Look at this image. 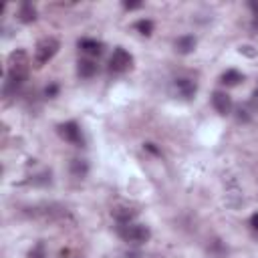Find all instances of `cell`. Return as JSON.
Wrapping results in <instances>:
<instances>
[{
  "mask_svg": "<svg viewBox=\"0 0 258 258\" xmlns=\"http://www.w3.org/2000/svg\"><path fill=\"white\" fill-rule=\"evenodd\" d=\"M28 77V56L24 50H14L8 58V79L4 85V93H14Z\"/></svg>",
  "mask_w": 258,
  "mask_h": 258,
  "instance_id": "cell-1",
  "label": "cell"
},
{
  "mask_svg": "<svg viewBox=\"0 0 258 258\" xmlns=\"http://www.w3.org/2000/svg\"><path fill=\"white\" fill-rule=\"evenodd\" d=\"M117 234L125 240V242H129V244H145L149 238H151V232H149V228L147 226H143V224H121L119 226V230H117Z\"/></svg>",
  "mask_w": 258,
  "mask_h": 258,
  "instance_id": "cell-2",
  "label": "cell"
},
{
  "mask_svg": "<svg viewBox=\"0 0 258 258\" xmlns=\"http://www.w3.org/2000/svg\"><path fill=\"white\" fill-rule=\"evenodd\" d=\"M58 40L56 38H52V36H46V38H42L38 44H36V50H34V62L38 64V67H42V64H46L56 52H58Z\"/></svg>",
  "mask_w": 258,
  "mask_h": 258,
  "instance_id": "cell-3",
  "label": "cell"
},
{
  "mask_svg": "<svg viewBox=\"0 0 258 258\" xmlns=\"http://www.w3.org/2000/svg\"><path fill=\"white\" fill-rule=\"evenodd\" d=\"M131 62H133V56H131L125 48L117 46V48L113 50L111 58H109V71H111V73H125V71L131 67Z\"/></svg>",
  "mask_w": 258,
  "mask_h": 258,
  "instance_id": "cell-4",
  "label": "cell"
},
{
  "mask_svg": "<svg viewBox=\"0 0 258 258\" xmlns=\"http://www.w3.org/2000/svg\"><path fill=\"white\" fill-rule=\"evenodd\" d=\"M56 129H58V135H60L64 141L75 143V145H81V143H83V133H81V127H79L75 121L60 123Z\"/></svg>",
  "mask_w": 258,
  "mask_h": 258,
  "instance_id": "cell-5",
  "label": "cell"
},
{
  "mask_svg": "<svg viewBox=\"0 0 258 258\" xmlns=\"http://www.w3.org/2000/svg\"><path fill=\"white\" fill-rule=\"evenodd\" d=\"M212 105H214V109H216L220 115H230V111H232V99H230V95L224 93V91H214V95H212Z\"/></svg>",
  "mask_w": 258,
  "mask_h": 258,
  "instance_id": "cell-6",
  "label": "cell"
},
{
  "mask_svg": "<svg viewBox=\"0 0 258 258\" xmlns=\"http://www.w3.org/2000/svg\"><path fill=\"white\" fill-rule=\"evenodd\" d=\"M175 91L183 99H191L198 93V85L191 79H175Z\"/></svg>",
  "mask_w": 258,
  "mask_h": 258,
  "instance_id": "cell-7",
  "label": "cell"
},
{
  "mask_svg": "<svg viewBox=\"0 0 258 258\" xmlns=\"http://www.w3.org/2000/svg\"><path fill=\"white\" fill-rule=\"evenodd\" d=\"M111 216H113L119 224H131L133 218L137 216V210H133V208H129V206H115V208L111 210Z\"/></svg>",
  "mask_w": 258,
  "mask_h": 258,
  "instance_id": "cell-8",
  "label": "cell"
},
{
  "mask_svg": "<svg viewBox=\"0 0 258 258\" xmlns=\"http://www.w3.org/2000/svg\"><path fill=\"white\" fill-rule=\"evenodd\" d=\"M79 48L89 56H99L103 52V42L95 40V38H81L79 40Z\"/></svg>",
  "mask_w": 258,
  "mask_h": 258,
  "instance_id": "cell-9",
  "label": "cell"
},
{
  "mask_svg": "<svg viewBox=\"0 0 258 258\" xmlns=\"http://www.w3.org/2000/svg\"><path fill=\"white\" fill-rule=\"evenodd\" d=\"M196 44H198L196 36H191V34H183V36H179V38L175 40V50H177L179 54H189V52L196 50Z\"/></svg>",
  "mask_w": 258,
  "mask_h": 258,
  "instance_id": "cell-10",
  "label": "cell"
},
{
  "mask_svg": "<svg viewBox=\"0 0 258 258\" xmlns=\"http://www.w3.org/2000/svg\"><path fill=\"white\" fill-rule=\"evenodd\" d=\"M18 20L24 24H30L36 20V8L32 6V2H22L18 8Z\"/></svg>",
  "mask_w": 258,
  "mask_h": 258,
  "instance_id": "cell-11",
  "label": "cell"
},
{
  "mask_svg": "<svg viewBox=\"0 0 258 258\" xmlns=\"http://www.w3.org/2000/svg\"><path fill=\"white\" fill-rule=\"evenodd\" d=\"M77 73H79V77H83V79H91V77L97 73V62L91 60V58H81V60L77 62Z\"/></svg>",
  "mask_w": 258,
  "mask_h": 258,
  "instance_id": "cell-12",
  "label": "cell"
},
{
  "mask_svg": "<svg viewBox=\"0 0 258 258\" xmlns=\"http://www.w3.org/2000/svg\"><path fill=\"white\" fill-rule=\"evenodd\" d=\"M242 81H244V75H242L240 71H236V69H228V71L220 77V83L226 85V87H236V85H240Z\"/></svg>",
  "mask_w": 258,
  "mask_h": 258,
  "instance_id": "cell-13",
  "label": "cell"
},
{
  "mask_svg": "<svg viewBox=\"0 0 258 258\" xmlns=\"http://www.w3.org/2000/svg\"><path fill=\"white\" fill-rule=\"evenodd\" d=\"M87 171H89V165H87L85 159H73V161H71V173H73L75 177H85Z\"/></svg>",
  "mask_w": 258,
  "mask_h": 258,
  "instance_id": "cell-14",
  "label": "cell"
},
{
  "mask_svg": "<svg viewBox=\"0 0 258 258\" xmlns=\"http://www.w3.org/2000/svg\"><path fill=\"white\" fill-rule=\"evenodd\" d=\"M133 26H135V30H137L139 34H143V36H151V32H153V22H151L149 18H141V20H137Z\"/></svg>",
  "mask_w": 258,
  "mask_h": 258,
  "instance_id": "cell-15",
  "label": "cell"
},
{
  "mask_svg": "<svg viewBox=\"0 0 258 258\" xmlns=\"http://www.w3.org/2000/svg\"><path fill=\"white\" fill-rule=\"evenodd\" d=\"M28 258H46V252H44V244L38 242L30 252H28Z\"/></svg>",
  "mask_w": 258,
  "mask_h": 258,
  "instance_id": "cell-16",
  "label": "cell"
},
{
  "mask_svg": "<svg viewBox=\"0 0 258 258\" xmlns=\"http://www.w3.org/2000/svg\"><path fill=\"white\" fill-rule=\"evenodd\" d=\"M248 6H250V10H252V28L254 30H258V2H248Z\"/></svg>",
  "mask_w": 258,
  "mask_h": 258,
  "instance_id": "cell-17",
  "label": "cell"
},
{
  "mask_svg": "<svg viewBox=\"0 0 258 258\" xmlns=\"http://www.w3.org/2000/svg\"><path fill=\"white\" fill-rule=\"evenodd\" d=\"M56 93H58V85H56V83H52V85H48V87L44 89V95H46L48 99H54Z\"/></svg>",
  "mask_w": 258,
  "mask_h": 258,
  "instance_id": "cell-18",
  "label": "cell"
},
{
  "mask_svg": "<svg viewBox=\"0 0 258 258\" xmlns=\"http://www.w3.org/2000/svg\"><path fill=\"white\" fill-rule=\"evenodd\" d=\"M141 6H143V2H123V8L125 10H137Z\"/></svg>",
  "mask_w": 258,
  "mask_h": 258,
  "instance_id": "cell-19",
  "label": "cell"
},
{
  "mask_svg": "<svg viewBox=\"0 0 258 258\" xmlns=\"http://www.w3.org/2000/svg\"><path fill=\"white\" fill-rule=\"evenodd\" d=\"M250 48H252V46H248V44H244V46H240V54L244 52V54H248V56H256L258 52H256V50H250Z\"/></svg>",
  "mask_w": 258,
  "mask_h": 258,
  "instance_id": "cell-20",
  "label": "cell"
},
{
  "mask_svg": "<svg viewBox=\"0 0 258 258\" xmlns=\"http://www.w3.org/2000/svg\"><path fill=\"white\" fill-rule=\"evenodd\" d=\"M250 226L258 232V214H252V218H250Z\"/></svg>",
  "mask_w": 258,
  "mask_h": 258,
  "instance_id": "cell-21",
  "label": "cell"
},
{
  "mask_svg": "<svg viewBox=\"0 0 258 258\" xmlns=\"http://www.w3.org/2000/svg\"><path fill=\"white\" fill-rule=\"evenodd\" d=\"M254 101H256V103H258V89H256V91H254Z\"/></svg>",
  "mask_w": 258,
  "mask_h": 258,
  "instance_id": "cell-22",
  "label": "cell"
}]
</instances>
